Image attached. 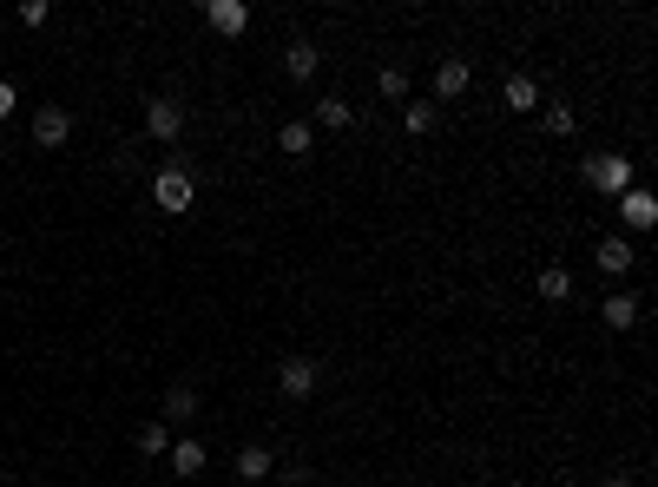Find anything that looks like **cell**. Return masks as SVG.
Instances as JSON below:
<instances>
[{
  "instance_id": "obj_1",
  "label": "cell",
  "mask_w": 658,
  "mask_h": 487,
  "mask_svg": "<svg viewBox=\"0 0 658 487\" xmlns=\"http://www.w3.org/2000/svg\"><path fill=\"white\" fill-rule=\"evenodd\" d=\"M586 185L606 191V198L632 191V158H619V152H593V158H586Z\"/></svg>"
},
{
  "instance_id": "obj_2",
  "label": "cell",
  "mask_w": 658,
  "mask_h": 487,
  "mask_svg": "<svg viewBox=\"0 0 658 487\" xmlns=\"http://www.w3.org/2000/svg\"><path fill=\"white\" fill-rule=\"evenodd\" d=\"M191 198H198V185H191L185 165H165V172L152 178V205L158 211H191Z\"/></svg>"
},
{
  "instance_id": "obj_3",
  "label": "cell",
  "mask_w": 658,
  "mask_h": 487,
  "mask_svg": "<svg viewBox=\"0 0 658 487\" xmlns=\"http://www.w3.org/2000/svg\"><path fill=\"white\" fill-rule=\"evenodd\" d=\"M178 132H185V106H178V99H145V139L172 145Z\"/></svg>"
},
{
  "instance_id": "obj_4",
  "label": "cell",
  "mask_w": 658,
  "mask_h": 487,
  "mask_svg": "<svg viewBox=\"0 0 658 487\" xmlns=\"http://www.w3.org/2000/svg\"><path fill=\"white\" fill-rule=\"evenodd\" d=\"M66 139H73V112H66V106H33V145L60 152Z\"/></svg>"
},
{
  "instance_id": "obj_5",
  "label": "cell",
  "mask_w": 658,
  "mask_h": 487,
  "mask_svg": "<svg viewBox=\"0 0 658 487\" xmlns=\"http://www.w3.org/2000/svg\"><path fill=\"white\" fill-rule=\"evenodd\" d=\"M593 264H599V270H606V277H612V283H619V277H626V270H632V264H639V251H632V237H619V231H612V237H599V251H593Z\"/></svg>"
},
{
  "instance_id": "obj_6",
  "label": "cell",
  "mask_w": 658,
  "mask_h": 487,
  "mask_svg": "<svg viewBox=\"0 0 658 487\" xmlns=\"http://www.w3.org/2000/svg\"><path fill=\"white\" fill-rule=\"evenodd\" d=\"M619 218H626V231H652V224H658V198L639 191V185L619 191Z\"/></svg>"
},
{
  "instance_id": "obj_7",
  "label": "cell",
  "mask_w": 658,
  "mask_h": 487,
  "mask_svg": "<svg viewBox=\"0 0 658 487\" xmlns=\"http://www.w3.org/2000/svg\"><path fill=\"white\" fill-rule=\"evenodd\" d=\"M474 86V66L461 60V53H448V60L435 66V99H461Z\"/></svg>"
},
{
  "instance_id": "obj_8",
  "label": "cell",
  "mask_w": 658,
  "mask_h": 487,
  "mask_svg": "<svg viewBox=\"0 0 658 487\" xmlns=\"http://www.w3.org/2000/svg\"><path fill=\"white\" fill-rule=\"evenodd\" d=\"M204 20H211V33L237 40V33L251 27V7H244V0H211V7H204Z\"/></svg>"
},
{
  "instance_id": "obj_9",
  "label": "cell",
  "mask_w": 658,
  "mask_h": 487,
  "mask_svg": "<svg viewBox=\"0 0 658 487\" xmlns=\"http://www.w3.org/2000/svg\"><path fill=\"white\" fill-rule=\"evenodd\" d=\"M277 389L290 395V402H303V395L316 389V362H310V356H290V362L277 369Z\"/></svg>"
},
{
  "instance_id": "obj_10",
  "label": "cell",
  "mask_w": 658,
  "mask_h": 487,
  "mask_svg": "<svg viewBox=\"0 0 658 487\" xmlns=\"http://www.w3.org/2000/svg\"><path fill=\"white\" fill-rule=\"evenodd\" d=\"M599 316H606V330H639V297H626V290H612L606 303H599Z\"/></svg>"
},
{
  "instance_id": "obj_11",
  "label": "cell",
  "mask_w": 658,
  "mask_h": 487,
  "mask_svg": "<svg viewBox=\"0 0 658 487\" xmlns=\"http://www.w3.org/2000/svg\"><path fill=\"white\" fill-rule=\"evenodd\" d=\"M270 474H277V455H270V448H237V481H270Z\"/></svg>"
},
{
  "instance_id": "obj_12",
  "label": "cell",
  "mask_w": 658,
  "mask_h": 487,
  "mask_svg": "<svg viewBox=\"0 0 658 487\" xmlns=\"http://www.w3.org/2000/svg\"><path fill=\"white\" fill-rule=\"evenodd\" d=\"M533 290H540L547 303H573V270H566V264H547L540 277H533Z\"/></svg>"
},
{
  "instance_id": "obj_13",
  "label": "cell",
  "mask_w": 658,
  "mask_h": 487,
  "mask_svg": "<svg viewBox=\"0 0 658 487\" xmlns=\"http://www.w3.org/2000/svg\"><path fill=\"white\" fill-rule=\"evenodd\" d=\"M501 106H507V112H540V86H533L527 73H514V79L501 86Z\"/></svg>"
},
{
  "instance_id": "obj_14",
  "label": "cell",
  "mask_w": 658,
  "mask_h": 487,
  "mask_svg": "<svg viewBox=\"0 0 658 487\" xmlns=\"http://www.w3.org/2000/svg\"><path fill=\"white\" fill-rule=\"evenodd\" d=\"M316 66H323V60H316L310 40H290V47H283V73H290V79H316Z\"/></svg>"
},
{
  "instance_id": "obj_15",
  "label": "cell",
  "mask_w": 658,
  "mask_h": 487,
  "mask_svg": "<svg viewBox=\"0 0 658 487\" xmlns=\"http://www.w3.org/2000/svg\"><path fill=\"white\" fill-rule=\"evenodd\" d=\"M277 145H283L290 158H310V152H316V126H310V119H290V126L277 132Z\"/></svg>"
},
{
  "instance_id": "obj_16",
  "label": "cell",
  "mask_w": 658,
  "mask_h": 487,
  "mask_svg": "<svg viewBox=\"0 0 658 487\" xmlns=\"http://www.w3.org/2000/svg\"><path fill=\"white\" fill-rule=\"evenodd\" d=\"M191 415H198V389H191V382H172V389H165V422H191Z\"/></svg>"
},
{
  "instance_id": "obj_17",
  "label": "cell",
  "mask_w": 658,
  "mask_h": 487,
  "mask_svg": "<svg viewBox=\"0 0 658 487\" xmlns=\"http://www.w3.org/2000/svg\"><path fill=\"white\" fill-rule=\"evenodd\" d=\"M540 126H547V132H553V139H573V132H580V112L566 106V99H553V106H547V112H540Z\"/></svg>"
},
{
  "instance_id": "obj_18",
  "label": "cell",
  "mask_w": 658,
  "mask_h": 487,
  "mask_svg": "<svg viewBox=\"0 0 658 487\" xmlns=\"http://www.w3.org/2000/svg\"><path fill=\"white\" fill-rule=\"evenodd\" d=\"M402 126H408V139H428V132L441 126V106H415V99H408V106H402Z\"/></svg>"
},
{
  "instance_id": "obj_19",
  "label": "cell",
  "mask_w": 658,
  "mask_h": 487,
  "mask_svg": "<svg viewBox=\"0 0 658 487\" xmlns=\"http://www.w3.org/2000/svg\"><path fill=\"white\" fill-rule=\"evenodd\" d=\"M349 119H356V112H349L343 93H323V99H316V126H336V132H343Z\"/></svg>"
},
{
  "instance_id": "obj_20",
  "label": "cell",
  "mask_w": 658,
  "mask_h": 487,
  "mask_svg": "<svg viewBox=\"0 0 658 487\" xmlns=\"http://www.w3.org/2000/svg\"><path fill=\"white\" fill-rule=\"evenodd\" d=\"M172 474H204V441H172Z\"/></svg>"
},
{
  "instance_id": "obj_21",
  "label": "cell",
  "mask_w": 658,
  "mask_h": 487,
  "mask_svg": "<svg viewBox=\"0 0 658 487\" xmlns=\"http://www.w3.org/2000/svg\"><path fill=\"white\" fill-rule=\"evenodd\" d=\"M139 455L145 461H152V455H172V428H165V422H145L139 428Z\"/></svg>"
},
{
  "instance_id": "obj_22",
  "label": "cell",
  "mask_w": 658,
  "mask_h": 487,
  "mask_svg": "<svg viewBox=\"0 0 658 487\" xmlns=\"http://www.w3.org/2000/svg\"><path fill=\"white\" fill-rule=\"evenodd\" d=\"M376 93L402 106V99H408V73H402V66H382V73H376Z\"/></svg>"
},
{
  "instance_id": "obj_23",
  "label": "cell",
  "mask_w": 658,
  "mask_h": 487,
  "mask_svg": "<svg viewBox=\"0 0 658 487\" xmlns=\"http://www.w3.org/2000/svg\"><path fill=\"white\" fill-rule=\"evenodd\" d=\"M47 14H53L47 0H20V27H47Z\"/></svg>"
},
{
  "instance_id": "obj_24",
  "label": "cell",
  "mask_w": 658,
  "mask_h": 487,
  "mask_svg": "<svg viewBox=\"0 0 658 487\" xmlns=\"http://www.w3.org/2000/svg\"><path fill=\"white\" fill-rule=\"evenodd\" d=\"M14 106H20V93H14V79H0V119H14Z\"/></svg>"
},
{
  "instance_id": "obj_25",
  "label": "cell",
  "mask_w": 658,
  "mask_h": 487,
  "mask_svg": "<svg viewBox=\"0 0 658 487\" xmlns=\"http://www.w3.org/2000/svg\"><path fill=\"white\" fill-rule=\"evenodd\" d=\"M599 487H639V474H606Z\"/></svg>"
}]
</instances>
